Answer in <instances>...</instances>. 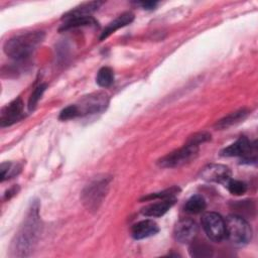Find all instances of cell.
<instances>
[{"mask_svg":"<svg viewBox=\"0 0 258 258\" xmlns=\"http://www.w3.org/2000/svg\"><path fill=\"white\" fill-rule=\"evenodd\" d=\"M206 201L201 195L191 196L184 205V211L189 214H200L206 209Z\"/></svg>","mask_w":258,"mask_h":258,"instance_id":"ac0fdd59","label":"cell"},{"mask_svg":"<svg viewBox=\"0 0 258 258\" xmlns=\"http://www.w3.org/2000/svg\"><path fill=\"white\" fill-rule=\"evenodd\" d=\"M201 222L206 235L213 242H221L226 238L225 220L218 213H204Z\"/></svg>","mask_w":258,"mask_h":258,"instance_id":"8992f818","label":"cell"},{"mask_svg":"<svg viewBox=\"0 0 258 258\" xmlns=\"http://www.w3.org/2000/svg\"><path fill=\"white\" fill-rule=\"evenodd\" d=\"M226 238L235 245H246L252 239V229L248 222L236 214L225 220Z\"/></svg>","mask_w":258,"mask_h":258,"instance_id":"3957f363","label":"cell"},{"mask_svg":"<svg viewBox=\"0 0 258 258\" xmlns=\"http://www.w3.org/2000/svg\"><path fill=\"white\" fill-rule=\"evenodd\" d=\"M199 146L200 145L186 142L182 147L161 157L157 163L160 167L164 168H175L185 165L198 156L200 149Z\"/></svg>","mask_w":258,"mask_h":258,"instance_id":"277c9868","label":"cell"},{"mask_svg":"<svg viewBox=\"0 0 258 258\" xmlns=\"http://www.w3.org/2000/svg\"><path fill=\"white\" fill-rule=\"evenodd\" d=\"M79 116V111L77 108V105H70L62 109L59 113V119L62 121H67L73 118H76Z\"/></svg>","mask_w":258,"mask_h":258,"instance_id":"d4e9b609","label":"cell"},{"mask_svg":"<svg viewBox=\"0 0 258 258\" xmlns=\"http://www.w3.org/2000/svg\"><path fill=\"white\" fill-rule=\"evenodd\" d=\"M159 231L158 225L153 220H142L131 228V235L135 240H141L156 235Z\"/></svg>","mask_w":258,"mask_h":258,"instance_id":"7c38bea8","label":"cell"},{"mask_svg":"<svg viewBox=\"0 0 258 258\" xmlns=\"http://www.w3.org/2000/svg\"><path fill=\"white\" fill-rule=\"evenodd\" d=\"M23 117V102L21 98H16L2 108L0 113L1 127L10 126Z\"/></svg>","mask_w":258,"mask_h":258,"instance_id":"30bf717a","label":"cell"},{"mask_svg":"<svg viewBox=\"0 0 258 258\" xmlns=\"http://www.w3.org/2000/svg\"><path fill=\"white\" fill-rule=\"evenodd\" d=\"M98 24L97 20L93 16H82V17H72L68 19H63V23L59 27L60 31L69 30L72 28H77L81 26H96Z\"/></svg>","mask_w":258,"mask_h":258,"instance_id":"2e32d148","label":"cell"},{"mask_svg":"<svg viewBox=\"0 0 258 258\" xmlns=\"http://www.w3.org/2000/svg\"><path fill=\"white\" fill-rule=\"evenodd\" d=\"M110 178L100 177L89 183L82 192V201L90 211H96L102 204L109 187Z\"/></svg>","mask_w":258,"mask_h":258,"instance_id":"5b68a950","label":"cell"},{"mask_svg":"<svg viewBox=\"0 0 258 258\" xmlns=\"http://www.w3.org/2000/svg\"><path fill=\"white\" fill-rule=\"evenodd\" d=\"M143 9H146V10H152L154 9L156 6H157V2H153V1H143V2H140L138 3Z\"/></svg>","mask_w":258,"mask_h":258,"instance_id":"4316f807","label":"cell"},{"mask_svg":"<svg viewBox=\"0 0 258 258\" xmlns=\"http://www.w3.org/2000/svg\"><path fill=\"white\" fill-rule=\"evenodd\" d=\"M96 83L102 88H108L114 83V72L109 67L101 68L96 76Z\"/></svg>","mask_w":258,"mask_h":258,"instance_id":"d6986e66","label":"cell"},{"mask_svg":"<svg viewBox=\"0 0 258 258\" xmlns=\"http://www.w3.org/2000/svg\"><path fill=\"white\" fill-rule=\"evenodd\" d=\"M45 89H46V85L45 84H41L38 87H36L34 89V91L31 93V95L29 97V100H28V109L30 111L35 108V106L37 105L39 99L41 98L42 94L44 93Z\"/></svg>","mask_w":258,"mask_h":258,"instance_id":"cb8c5ba5","label":"cell"},{"mask_svg":"<svg viewBox=\"0 0 258 258\" xmlns=\"http://www.w3.org/2000/svg\"><path fill=\"white\" fill-rule=\"evenodd\" d=\"M211 139V134L207 133V132H199V133H195L194 135H191L186 142L189 143H194L197 145H200L201 143H204L206 141H209Z\"/></svg>","mask_w":258,"mask_h":258,"instance_id":"484cf974","label":"cell"},{"mask_svg":"<svg viewBox=\"0 0 258 258\" xmlns=\"http://www.w3.org/2000/svg\"><path fill=\"white\" fill-rule=\"evenodd\" d=\"M44 33L42 31H30L15 35L4 43V52L15 60L28 58L36 47L42 42Z\"/></svg>","mask_w":258,"mask_h":258,"instance_id":"7a4b0ae2","label":"cell"},{"mask_svg":"<svg viewBox=\"0 0 258 258\" xmlns=\"http://www.w3.org/2000/svg\"><path fill=\"white\" fill-rule=\"evenodd\" d=\"M256 154V146L252 144L251 141L246 136L239 137L234 143L230 144L226 148L221 151L222 156L233 157V156H241L244 161L253 160L256 161V158L251 157V155Z\"/></svg>","mask_w":258,"mask_h":258,"instance_id":"ba28073f","label":"cell"},{"mask_svg":"<svg viewBox=\"0 0 258 258\" xmlns=\"http://www.w3.org/2000/svg\"><path fill=\"white\" fill-rule=\"evenodd\" d=\"M247 115H248V111L245 110V109H240V110H237L235 112H232L229 115L222 118L221 120H219L216 123V128H218V129L228 128V127L244 120Z\"/></svg>","mask_w":258,"mask_h":258,"instance_id":"e0dca14e","label":"cell"},{"mask_svg":"<svg viewBox=\"0 0 258 258\" xmlns=\"http://www.w3.org/2000/svg\"><path fill=\"white\" fill-rule=\"evenodd\" d=\"M179 192V188L177 186H172L170 188H166L164 190L158 191V192H154L151 194L147 197H144L142 200L144 201H148V200H165V199H173L175 198L176 195H178Z\"/></svg>","mask_w":258,"mask_h":258,"instance_id":"44dd1931","label":"cell"},{"mask_svg":"<svg viewBox=\"0 0 258 258\" xmlns=\"http://www.w3.org/2000/svg\"><path fill=\"white\" fill-rule=\"evenodd\" d=\"M225 186L228 188V190L232 195H235V196H241L245 194L247 190V184L244 181L233 179V178L228 179L227 182L225 183Z\"/></svg>","mask_w":258,"mask_h":258,"instance_id":"ffe728a7","label":"cell"},{"mask_svg":"<svg viewBox=\"0 0 258 258\" xmlns=\"http://www.w3.org/2000/svg\"><path fill=\"white\" fill-rule=\"evenodd\" d=\"M201 178L211 182L226 183L231 178V170L224 164H208L201 170Z\"/></svg>","mask_w":258,"mask_h":258,"instance_id":"8fae6325","label":"cell"},{"mask_svg":"<svg viewBox=\"0 0 258 258\" xmlns=\"http://www.w3.org/2000/svg\"><path fill=\"white\" fill-rule=\"evenodd\" d=\"M20 166L13 162H3L1 163V181L5 179L11 178L12 176L16 175L20 171Z\"/></svg>","mask_w":258,"mask_h":258,"instance_id":"7402d4cb","label":"cell"},{"mask_svg":"<svg viewBox=\"0 0 258 258\" xmlns=\"http://www.w3.org/2000/svg\"><path fill=\"white\" fill-rule=\"evenodd\" d=\"M134 19V14L131 12H124L121 15H119L117 18H115L113 21H111L102 31L100 39L104 40L107 37H109L112 33H114L119 28H122L128 24H130Z\"/></svg>","mask_w":258,"mask_h":258,"instance_id":"5bb4252c","label":"cell"},{"mask_svg":"<svg viewBox=\"0 0 258 258\" xmlns=\"http://www.w3.org/2000/svg\"><path fill=\"white\" fill-rule=\"evenodd\" d=\"M174 203L175 198L160 200L157 203H153L144 207L141 210V214L146 217H161L169 211V209L174 205Z\"/></svg>","mask_w":258,"mask_h":258,"instance_id":"4fadbf2b","label":"cell"},{"mask_svg":"<svg viewBox=\"0 0 258 258\" xmlns=\"http://www.w3.org/2000/svg\"><path fill=\"white\" fill-rule=\"evenodd\" d=\"M199 227L197 223L189 218L178 220L173 229V237L180 244H189L198 234Z\"/></svg>","mask_w":258,"mask_h":258,"instance_id":"9c48e42d","label":"cell"},{"mask_svg":"<svg viewBox=\"0 0 258 258\" xmlns=\"http://www.w3.org/2000/svg\"><path fill=\"white\" fill-rule=\"evenodd\" d=\"M108 103H109V98L107 94L103 92H98V93H93V94H90L89 96L84 97L80 101V104H76V105L79 111V116H83V115L95 114V113L104 111L108 106Z\"/></svg>","mask_w":258,"mask_h":258,"instance_id":"52a82bcc","label":"cell"},{"mask_svg":"<svg viewBox=\"0 0 258 258\" xmlns=\"http://www.w3.org/2000/svg\"><path fill=\"white\" fill-rule=\"evenodd\" d=\"M191 246L189 248V253L194 257H209L212 256V250L210 246L204 243H194L191 242Z\"/></svg>","mask_w":258,"mask_h":258,"instance_id":"603a6c76","label":"cell"},{"mask_svg":"<svg viewBox=\"0 0 258 258\" xmlns=\"http://www.w3.org/2000/svg\"><path fill=\"white\" fill-rule=\"evenodd\" d=\"M39 203L34 201L20 226L11 244V252L14 256H28L34 249L40 235Z\"/></svg>","mask_w":258,"mask_h":258,"instance_id":"6da1fadb","label":"cell"},{"mask_svg":"<svg viewBox=\"0 0 258 258\" xmlns=\"http://www.w3.org/2000/svg\"><path fill=\"white\" fill-rule=\"evenodd\" d=\"M103 4L102 1H91L83 3L74 9L68 11L66 14L62 15L61 19H68L72 17H82V16H91L92 13L97 11L101 5Z\"/></svg>","mask_w":258,"mask_h":258,"instance_id":"9a60e30c","label":"cell"}]
</instances>
